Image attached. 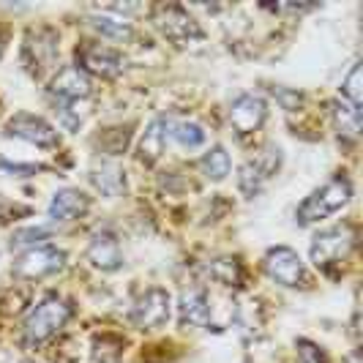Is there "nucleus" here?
<instances>
[{"label": "nucleus", "mask_w": 363, "mask_h": 363, "mask_svg": "<svg viewBox=\"0 0 363 363\" xmlns=\"http://www.w3.org/2000/svg\"><path fill=\"white\" fill-rule=\"evenodd\" d=\"M131 320L143 330H156V328L167 325V320H169V292L162 290V287L145 290L134 301Z\"/></svg>", "instance_id": "0eeeda50"}, {"label": "nucleus", "mask_w": 363, "mask_h": 363, "mask_svg": "<svg viewBox=\"0 0 363 363\" xmlns=\"http://www.w3.org/2000/svg\"><path fill=\"white\" fill-rule=\"evenodd\" d=\"M6 134H9V137H17V140H25V143L38 145V147L57 145V131H55L44 118L30 115V112H19V115H14V118L6 123Z\"/></svg>", "instance_id": "1a4fd4ad"}, {"label": "nucleus", "mask_w": 363, "mask_h": 363, "mask_svg": "<svg viewBox=\"0 0 363 363\" xmlns=\"http://www.w3.org/2000/svg\"><path fill=\"white\" fill-rule=\"evenodd\" d=\"M208 273H211V279H216L218 284H224V287H238V284L243 281L240 262H238V259H230V257L213 259V262L208 265Z\"/></svg>", "instance_id": "5701e85b"}, {"label": "nucleus", "mask_w": 363, "mask_h": 363, "mask_svg": "<svg viewBox=\"0 0 363 363\" xmlns=\"http://www.w3.org/2000/svg\"><path fill=\"white\" fill-rule=\"evenodd\" d=\"M298 363H325V355L317 345H311L309 339L298 342Z\"/></svg>", "instance_id": "a878e982"}, {"label": "nucleus", "mask_w": 363, "mask_h": 363, "mask_svg": "<svg viewBox=\"0 0 363 363\" xmlns=\"http://www.w3.org/2000/svg\"><path fill=\"white\" fill-rule=\"evenodd\" d=\"M88 22H91V28L96 33H101L104 38H112V41H128L131 33H134L126 19L112 17L107 11H96V14L88 17Z\"/></svg>", "instance_id": "6ab92c4d"}, {"label": "nucleus", "mask_w": 363, "mask_h": 363, "mask_svg": "<svg viewBox=\"0 0 363 363\" xmlns=\"http://www.w3.org/2000/svg\"><path fill=\"white\" fill-rule=\"evenodd\" d=\"M347 363H363V361H361V355H358V352H352V355L347 358Z\"/></svg>", "instance_id": "bb28decb"}, {"label": "nucleus", "mask_w": 363, "mask_h": 363, "mask_svg": "<svg viewBox=\"0 0 363 363\" xmlns=\"http://www.w3.org/2000/svg\"><path fill=\"white\" fill-rule=\"evenodd\" d=\"M91 181L101 194H107V197H118V194L126 189V172H123L115 162H101V164H96V167H93Z\"/></svg>", "instance_id": "a211bd4d"}, {"label": "nucleus", "mask_w": 363, "mask_h": 363, "mask_svg": "<svg viewBox=\"0 0 363 363\" xmlns=\"http://www.w3.org/2000/svg\"><path fill=\"white\" fill-rule=\"evenodd\" d=\"M352 197V183L347 181L345 175H336V178H330L328 183H323L317 191H311L306 200L301 202V208H298V224H314V221H323V218L333 216V213H339L342 208H345L347 202Z\"/></svg>", "instance_id": "f257e3e1"}, {"label": "nucleus", "mask_w": 363, "mask_h": 363, "mask_svg": "<svg viewBox=\"0 0 363 363\" xmlns=\"http://www.w3.org/2000/svg\"><path fill=\"white\" fill-rule=\"evenodd\" d=\"M153 25L167 41L178 44V47H189L202 41V30L197 19L189 11H183L181 6H159L153 11Z\"/></svg>", "instance_id": "20e7f679"}, {"label": "nucleus", "mask_w": 363, "mask_h": 363, "mask_svg": "<svg viewBox=\"0 0 363 363\" xmlns=\"http://www.w3.org/2000/svg\"><path fill=\"white\" fill-rule=\"evenodd\" d=\"M41 36H44V30H36V33L28 36V44H25V52H28V60L33 63L30 66L33 72L50 69L55 63V57H57V38H55L52 30L47 33V41H41Z\"/></svg>", "instance_id": "f3484780"}, {"label": "nucleus", "mask_w": 363, "mask_h": 363, "mask_svg": "<svg viewBox=\"0 0 363 363\" xmlns=\"http://www.w3.org/2000/svg\"><path fill=\"white\" fill-rule=\"evenodd\" d=\"M352 246H355V230L350 224L323 230V233H317L314 240H311V262L317 268L339 265L342 259L350 257Z\"/></svg>", "instance_id": "7ed1b4c3"}, {"label": "nucleus", "mask_w": 363, "mask_h": 363, "mask_svg": "<svg viewBox=\"0 0 363 363\" xmlns=\"http://www.w3.org/2000/svg\"><path fill=\"white\" fill-rule=\"evenodd\" d=\"M77 69L101 79H115L123 74V57L104 44H85L82 50H77Z\"/></svg>", "instance_id": "6e6552de"}, {"label": "nucleus", "mask_w": 363, "mask_h": 363, "mask_svg": "<svg viewBox=\"0 0 363 363\" xmlns=\"http://www.w3.org/2000/svg\"><path fill=\"white\" fill-rule=\"evenodd\" d=\"M69 317H72V303L63 301L60 295H47L25 317V339L30 345H41V342L52 339L55 333L69 323Z\"/></svg>", "instance_id": "f03ea898"}, {"label": "nucleus", "mask_w": 363, "mask_h": 363, "mask_svg": "<svg viewBox=\"0 0 363 363\" xmlns=\"http://www.w3.org/2000/svg\"><path fill=\"white\" fill-rule=\"evenodd\" d=\"M276 167H279V147H268L257 162H246L238 169V186H240V191L249 194V197L259 194Z\"/></svg>", "instance_id": "f8f14e48"}, {"label": "nucleus", "mask_w": 363, "mask_h": 363, "mask_svg": "<svg viewBox=\"0 0 363 363\" xmlns=\"http://www.w3.org/2000/svg\"><path fill=\"white\" fill-rule=\"evenodd\" d=\"M230 153L224 150V145H213L205 156L200 159V169H202V175L208 178V181H224L227 175H230Z\"/></svg>", "instance_id": "412c9836"}, {"label": "nucleus", "mask_w": 363, "mask_h": 363, "mask_svg": "<svg viewBox=\"0 0 363 363\" xmlns=\"http://www.w3.org/2000/svg\"><path fill=\"white\" fill-rule=\"evenodd\" d=\"M169 143V118H153L137 147V159L143 164H156Z\"/></svg>", "instance_id": "4468645a"}, {"label": "nucleus", "mask_w": 363, "mask_h": 363, "mask_svg": "<svg viewBox=\"0 0 363 363\" xmlns=\"http://www.w3.org/2000/svg\"><path fill=\"white\" fill-rule=\"evenodd\" d=\"M91 200L79 191V189H60L55 191L52 202H50V218L52 221H74L88 211Z\"/></svg>", "instance_id": "2eb2a0df"}, {"label": "nucleus", "mask_w": 363, "mask_h": 363, "mask_svg": "<svg viewBox=\"0 0 363 363\" xmlns=\"http://www.w3.org/2000/svg\"><path fill=\"white\" fill-rule=\"evenodd\" d=\"M265 118H268V104H265L262 96L243 93L230 104V123L240 137L255 134L257 128L265 123Z\"/></svg>", "instance_id": "9d476101"}, {"label": "nucleus", "mask_w": 363, "mask_h": 363, "mask_svg": "<svg viewBox=\"0 0 363 363\" xmlns=\"http://www.w3.org/2000/svg\"><path fill=\"white\" fill-rule=\"evenodd\" d=\"M262 265H265V273L271 276L276 284H281V287L298 290V287L309 284L306 265L298 257V252H292L290 246H273L271 252L265 255V259H262Z\"/></svg>", "instance_id": "39448f33"}, {"label": "nucleus", "mask_w": 363, "mask_h": 363, "mask_svg": "<svg viewBox=\"0 0 363 363\" xmlns=\"http://www.w3.org/2000/svg\"><path fill=\"white\" fill-rule=\"evenodd\" d=\"M63 265H66L63 249H57L52 243H38L19 255V259L14 262V273L22 279H44V276L63 271Z\"/></svg>", "instance_id": "423d86ee"}, {"label": "nucleus", "mask_w": 363, "mask_h": 363, "mask_svg": "<svg viewBox=\"0 0 363 363\" xmlns=\"http://www.w3.org/2000/svg\"><path fill=\"white\" fill-rule=\"evenodd\" d=\"M88 259L96 271L101 273H115L123 268V252H121V243L118 238L112 235L109 230H101L91 238L88 243Z\"/></svg>", "instance_id": "ddd939ff"}, {"label": "nucleus", "mask_w": 363, "mask_h": 363, "mask_svg": "<svg viewBox=\"0 0 363 363\" xmlns=\"http://www.w3.org/2000/svg\"><path fill=\"white\" fill-rule=\"evenodd\" d=\"M181 323L183 325H208V320H211V301H208V295L205 290L200 287H191V290H186L181 295Z\"/></svg>", "instance_id": "dca6fc26"}, {"label": "nucleus", "mask_w": 363, "mask_h": 363, "mask_svg": "<svg viewBox=\"0 0 363 363\" xmlns=\"http://www.w3.org/2000/svg\"><path fill=\"white\" fill-rule=\"evenodd\" d=\"M50 235V230H44V227H25V230H17L14 235H11V249H33L38 246L44 238Z\"/></svg>", "instance_id": "393cba45"}, {"label": "nucleus", "mask_w": 363, "mask_h": 363, "mask_svg": "<svg viewBox=\"0 0 363 363\" xmlns=\"http://www.w3.org/2000/svg\"><path fill=\"white\" fill-rule=\"evenodd\" d=\"M342 99L350 101L352 107H361L363 104V63L361 60L350 69L347 79L342 82Z\"/></svg>", "instance_id": "b1692460"}, {"label": "nucleus", "mask_w": 363, "mask_h": 363, "mask_svg": "<svg viewBox=\"0 0 363 363\" xmlns=\"http://www.w3.org/2000/svg\"><path fill=\"white\" fill-rule=\"evenodd\" d=\"M169 140H175L183 147H200L208 140V134L194 121H172L169 118Z\"/></svg>", "instance_id": "4be33fe9"}, {"label": "nucleus", "mask_w": 363, "mask_h": 363, "mask_svg": "<svg viewBox=\"0 0 363 363\" xmlns=\"http://www.w3.org/2000/svg\"><path fill=\"white\" fill-rule=\"evenodd\" d=\"M333 121H336V131L342 137L358 140V134H361V107H352L350 101L339 99V101H333Z\"/></svg>", "instance_id": "aec40b11"}, {"label": "nucleus", "mask_w": 363, "mask_h": 363, "mask_svg": "<svg viewBox=\"0 0 363 363\" xmlns=\"http://www.w3.org/2000/svg\"><path fill=\"white\" fill-rule=\"evenodd\" d=\"M50 93L57 99V104H79L91 96V79L77 66H63L50 82Z\"/></svg>", "instance_id": "9b49d317"}]
</instances>
